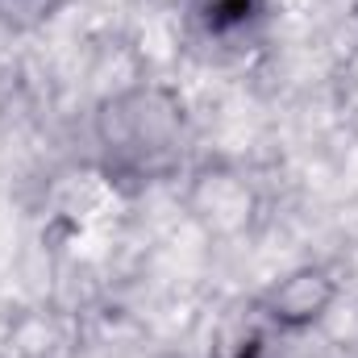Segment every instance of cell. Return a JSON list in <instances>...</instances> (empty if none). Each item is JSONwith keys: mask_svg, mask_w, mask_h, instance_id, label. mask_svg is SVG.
<instances>
[{"mask_svg": "<svg viewBox=\"0 0 358 358\" xmlns=\"http://www.w3.org/2000/svg\"><path fill=\"white\" fill-rule=\"evenodd\" d=\"M334 296V283L321 275V271H300L292 279H283L271 296V317L283 321V325H308L321 317V308L329 304Z\"/></svg>", "mask_w": 358, "mask_h": 358, "instance_id": "obj_1", "label": "cell"}, {"mask_svg": "<svg viewBox=\"0 0 358 358\" xmlns=\"http://www.w3.org/2000/svg\"><path fill=\"white\" fill-rule=\"evenodd\" d=\"M192 17L204 25L208 38H238L263 17V0H196Z\"/></svg>", "mask_w": 358, "mask_h": 358, "instance_id": "obj_2", "label": "cell"}]
</instances>
